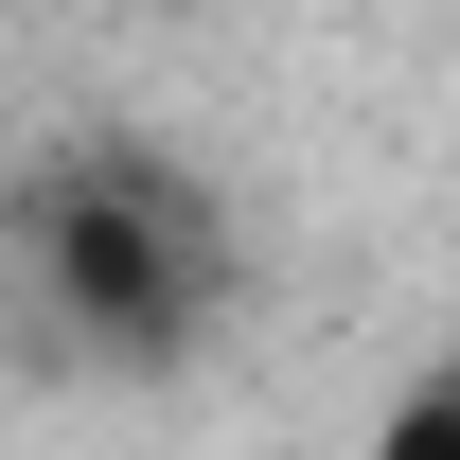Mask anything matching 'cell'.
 <instances>
[{"label": "cell", "instance_id": "cell-2", "mask_svg": "<svg viewBox=\"0 0 460 460\" xmlns=\"http://www.w3.org/2000/svg\"><path fill=\"white\" fill-rule=\"evenodd\" d=\"M372 460H460V390L443 372H407V390L372 407Z\"/></svg>", "mask_w": 460, "mask_h": 460}, {"label": "cell", "instance_id": "cell-3", "mask_svg": "<svg viewBox=\"0 0 460 460\" xmlns=\"http://www.w3.org/2000/svg\"><path fill=\"white\" fill-rule=\"evenodd\" d=\"M425 372H443V390H460V337H443V354H425Z\"/></svg>", "mask_w": 460, "mask_h": 460}, {"label": "cell", "instance_id": "cell-1", "mask_svg": "<svg viewBox=\"0 0 460 460\" xmlns=\"http://www.w3.org/2000/svg\"><path fill=\"white\" fill-rule=\"evenodd\" d=\"M0 284L71 372H195L230 319V213L160 142H54L0 195Z\"/></svg>", "mask_w": 460, "mask_h": 460}]
</instances>
